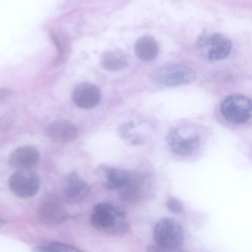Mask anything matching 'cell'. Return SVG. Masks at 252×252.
Here are the masks:
<instances>
[{
	"label": "cell",
	"instance_id": "obj_5",
	"mask_svg": "<svg viewBox=\"0 0 252 252\" xmlns=\"http://www.w3.org/2000/svg\"><path fill=\"white\" fill-rule=\"evenodd\" d=\"M154 237L156 245L165 248H179L184 241V231L180 224L171 218H163L155 225Z\"/></svg>",
	"mask_w": 252,
	"mask_h": 252
},
{
	"label": "cell",
	"instance_id": "obj_16",
	"mask_svg": "<svg viewBox=\"0 0 252 252\" xmlns=\"http://www.w3.org/2000/svg\"><path fill=\"white\" fill-rule=\"evenodd\" d=\"M106 176V186L111 189H121L127 182L130 172L120 168L103 167Z\"/></svg>",
	"mask_w": 252,
	"mask_h": 252
},
{
	"label": "cell",
	"instance_id": "obj_13",
	"mask_svg": "<svg viewBox=\"0 0 252 252\" xmlns=\"http://www.w3.org/2000/svg\"><path fill=\"white\" fill-rule=\"evenodd\" d=\"M145 173L136 171L130 172L128 180L121 188V196L127 202H134L141 196L144 184L147 178Z\"/></svg>",
	"mask_w": 252,
	"mask_h": 252
},
{
	"label": "cell",
	"instance_id": "obj_22",
	"mask_svg": "<svg viewBox=\"0 0 252 252\" xmlns=\"http://www.w3.org/2000/svg\"><path fill=\"white\" fill-rule=\"evenodd\" d=\"M12 94V92L11 90L6 88H0V103L10 97Z\"/></svg>",
	"mask_w": 252,
	"mask_h": 252
},
{
	"label": "cell",
	"instance_id": "obj_12",
	"mask_svg": "<svg viewBox=\"0 0 252 252\" xmlns=\"http://www.w3.org/2000/svg\"><path fill=\"white\" fill-rule=\"evenodd\" d=\"M166 140L170 151L173 154L180 156L190 155L196 149L199 143L198 136L184 137L176 129L169 132Z\"/></svg>",
	"mask_w": 252,
	"mask_h": 252
},
{
	"label": "cell",
	"instance_id": "obj_15",
	"mask_svg": "<svg viewBox=\"0 0 252 252\" xmlns=\"http://www.w3.org/2000/svg\"><path fill=\"white\" fill-rule=\"evenodd\" d=\"M100 64L105 70L117 71L126 67L127 64L126 57L122 51L113 50L105 51L101 55Z\"/></svg>",
	"mask_w": 252,
	"mask_h": 252
},
{
	"label": "cell",
	"instance_id": "obj_9",
	"mask_svg": "<svg viewBox=\"0 0 252 252\" xmlns=\"http://www.w3.org/2000/svg\"><path fill=\"white\" fill-rule=\"evenodd\" d=\"M71 97L74 103L83 109H91L99 102L101 94L94 85L84 82L77 85L73 90Z\"/></svg>",
	"mask_w": 252,
	"mask_h": 252
},
{
	"label": "cell",
	"instance_id": "obj_21",
	"mask_svg": "<svg viewBox=\"0 0 252 252\" xmlns=\"http://www.w3.org/2000/svg\"><path fill=\"white\" fill-rule=\"evenodd\" d=\"M32 252H58L51 243L46 246H36L32 248Z\"/></svg>",
	"mask_w": 252,
	"mask_h": 252
},
{
	"label": "cell",
	"instance_id": "obj_17",
	"mask_svg": "<svg viewBox=\"0 0 252 252\" xmlns=\"http://www.w3.org/2000/svg\"><path fill=\"white\" fill-rule=\"evenodd\" d=\"M166 206L170 211L174 213H180L184 209L183 203L174 197L169 198L166 202Z\"/></svg>",
	"mask_w": 252,
	"mask_h": 252
},
{
	"label": "cell",
	"instance_id": "obj_20",
	"mask_svg": "<svg viewBox=\"0 0 252 252\" xmlns=\"http://www.w3.org/2000/svg\"><path fill=\"white\" fill-rule=\"evenodd\" d=\"M13 121V113L9 112L0 118V128L3 130L10 127Z\"/></svg>",
	"mask_w": 252,
	"mask_h": 252
},
{
	"label": "cell",
	"instance_id": "obj_6",
	"mask_svg": "<svg viewBox=\"0 0 252 252\" xmlns=\"http://www.w3.org/2000/svg\"><path fill=\"white\" fill-rule=\"evenodd\" d=\"M11 191L16 196L27 198L38 192L40 185L38 175L29 170H18L10 176L8 181Z\"/></svg>",
	"mask_w": 252,
	"mask_h": 252
},
{
	"label": "cell",
	"instance_id": "obj_23",
	"mask_svg": "<svg viewBox=\"0 0 252 252\" xmlns=\"http://www.w3.org/2000/svg\"><path fill=\"white\" fill-rule=\"evenodd\" d=\"M6 223V221L5 220L0 217V228L4 226Z\"/></svg>",
	"mask_w": 252,
	"mask_h": 252
},
{
	"label": "cell",
	"instance_id": "obj_3",
	"mask_svg": "<svg viewBox=\"0 0 252 252\" xmlns=\"http://www.w3.org/2000/svg\"><path fill=\"white\" fill-rule=\"evenodd\" d=\"M220 112L226 121L230 123L235 125L245 123L252 115L251 99L242 94H231L222 101Z\"/></svg>",
	"mask_w": 252,
	"mask_h": 252
},
{
	"label": "cell",
	"instance_id": "obj_14",
	"mask_svg": "<svg viewBox=\"0 0 252 252\" xmlns=\"http://www.w3.org/2000/svg\"><path fill=\"white\" fill-rule=\"evenodd\" d=\"M134 50L137 57L141 60L148 62L157 56L159 46L155 38L150 35L139 37L135 42Z\"/></svg>",
	"mask_w": 252,
	"mask_h": 252
},
{
	"label": "cell",
	"instance_id": "obj_8",
	"mask_svg": "<svg viewBox=\"0 0 252 252\" xmlns=\"http://www.w3.org/2000/svg\"><path fill=\"white\" fill-rule=\"evenodd\" d=\"M68 216L63 204L54 196L44 198L40 202L37 212L39 222L49 226L62 223L67 220Z\"/></svg>",
	"mask_w": 252,
	"mask_h": 252
},
{
	"label": "cell",
	"instance_id": "obj_19",
	"mask_svg": "<svg viewBox=\"0 0 252 252\" xmlns=\"http://www.w3.org/2000/svg\"><path fill=\"white\" fill-rule=\"evenodd\" d=\"M147 252H186L179 248H169L159 246L157 245H149L147 248Z\"/></svg>",
	"mask_w": 252,
	"mask_h": 252
},
{
	"label": "cell",
	"instance_id": "obj_4",
	"mask_svg": "<svg viewBox=\"0 0 252 252\" xmlns=\"http://www.w3.org/2000/svg\"><path fill=\"white\" fill-rule=\"evenodd\" d=\"M196 73L192 68L180 64L167 65L157 69L152 75L156 84L164 86L186 85L194 82Z\"/></svg>",
	"mask_w": 252,
	"mask_h": 252
},
{
	"label": "cell",
	"instance_id": "obj_7",
	"mask_svg": "<svg viewBox=\"0 0 252 252\" xmlns=\"http://www.w3.org/2000/svg\"><path fill=\"white\" fill-rule=\"evenodd\" d=\"M63 199L69 204H77L84 200L90 190L89 184L81 179L76 171L65 175L61 182Z\"/></svg>",
	"mask_w": 252,
	"mask_h": 252
},
{
	"label": "cell",
	"instance_id": "obj_11",
	"mask_svg": "<svg viewBox=\"0 0 252 252\" xmlns=\"http://www.w3.org/2000/svg\"><path fill=\"white\" fill-rule=\"evenodd\" d=\"M45 134L53 142L66 143L75 139L78 129L72 123L65 120H58L49 123L45 129Z\"/></svg>",
	"mask_w": 252,
	"mask_h": 252
},
{
	"label": "cell",
	"instance_id": "obj_1",
	"mask_svg": "<svg viewBox=\"0 0 252 252\" xmlns=\"http://www.w3.org/2000/svg\"><path fill=\"white\" fill-rule=\"evenodd\" d=\"M91 222L97 231L109 235L124 234L129 229L124 212L107 202H100L94 206Z\"/></svg>",
	"mask_w": 252,
	"mask_h": 252
},
{
	"label": "cell",
	"instance_id": "obj_10",
	"mask_svg": "<svg viewBox=\"0 0 252 252\" xmlns=\"http://www.w3.org/2000/svg\"><path fill=\"white\" fill-rule=\"evenodd\" d=\"M40 156L36 148L31 145L18 147L10 155L8 163L13 168L29 170L38 163Z\"/></svg>",
	"mask_w": 252,
	"mask_h": 252
},
{
	"label": "cell",
	"instance_id": "obj_18",
	"mask_svg": "<svg viewBox=\"0 0 252 252\" xmlns=\"http://www.w3.org/2000/svg\"><path fill=\"white\" fill-rule=\"evenodd\" d=\"M51 243L58 252H84L76 247L65 243L59 242H52Z\"/></svg>",
	"mask_w": 252,
	"mask_h": 252
},
{
	"label": "cell",
	"instance_id": "obj_2",
	"mask_svg": "<svg viewBox=\"0 0 252 252\" xmlns=\"http://www.w3.org/2000/svg\"><path fill=\"white\" fill-rule=\"evenodd\" d=\"M196 46L204 57L209 61H216L223 60L229 55L232 42L221 33L204 32L197 38Z\"/></svg>",
	"mask_w": 252,
	"mask_h": 252
}]
</instances>
